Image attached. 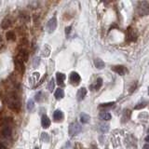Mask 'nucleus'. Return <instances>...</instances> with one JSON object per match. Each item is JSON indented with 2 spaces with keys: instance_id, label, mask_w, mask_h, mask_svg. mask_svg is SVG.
Instances as JSON below:
<instances>
[{
  "instance_id": "nucleus-1",
  "label": "nucleus",
  "mask_w": 149,
  "mask_h": 149,
  "mask_svg": "<svg viewBox=\"0 0 149 149\" xmlns=\"http://www.w3.org/2000/svg\"><path fill=\"white\" fill-rule=\"evenodd\" d=\"M7 105L10 108L11 110L18 112L21 108V102L19 100V97L15 92H12L8 95V100H7Z\"/></svg>"
},
{
  "instance_id": "nucleus-2",
  "label": "nucleus",
  "mask_w": 149,
  "mask_h": 149,
  "mask_svg": "<svg viewBox=\"0 0 149 149\" xmlns=\"http://www.w3.org/2000/svg\"><path fill=\"white\" fill-rule=\"evenodd\" d=\"M137 12L140 16H146L149 14V4L147 1H141L138 4Z\"/></svg>"
},
{
  "instance_id": "nucleus-3",
  "label": "nucleus",
  "mask_w": 149,
  "mask_h": 149,
  "mask_svg": "<svg viewBox=\"0 0 149 149\" xmlns=\"http://www.w3.org/2000/svg\"><path fill=\"white\" fill-rule=\"evenodd\" d=\"M82 130V127L81 125L77 123V122H73L69 125V129H68V132H69V135L71 137L74 136V135H77L79 132H81Z\"/></svg>"
},
{
  "instance_id": "nucleus-4",
  "label": "nucleus",
  "mask_w": 149,
  "mask_h": 149,
  "mask_svg": "<svg viewBox=\"0 0 149 149\" xmlns=\"http://www.w3.org/2000/svg\"><path fill=\"white\" fill-rule=\"evenodd\" d=\"M1 135L6 139H10L12 136V130L8 123H3V127L1 130Z\"/></svg>"
},
{
  "instance_id": "nucleus-5",
  "label": "nucleus",
  "mask_w": 149,
  "mask_h": 149,
  "mask_svg": "<svg viewBox=\"0 0 149 149\" xmlns=\"http://www.w3.org/2000/svg\"><path fill=\"white\" fill-rule=\"evenodd\" d=\"M56 27H57V19H56V16H54L47 23V31L49 33H52L55 31Z\"/></svg>"
},
{
  "instance_id": "nucleus-6",
  "label": "nucleus",
  "mask_w": 149,
  "mask_h": 149,
  "mask_svg": "<svg viewBox=\"0 0 149 149\" xmlns=\"http://www.w3.org/2000/svg\"><path fill=\"white\" fill-rule=\"evenodd\" d=\"M14 64H15V67L20 73H24L25 71V66H24V62H22V60H20L18 57L14 59Z\"/></svg>"
},
{
  "instance_id": "nucleus-7",
  "label": "nucleus",
  "mask_w": 149,
  "mask_h": 149,
  "mask_svg": "<svg viewBox=\"0 0 149 149\" xmlns=\"http://www.w3.org/2000/svg\"><path fill=\"white\" fill-rule=\"evenodd\" d=\"M112 70L116 74H120V76H124L125 74L128 73V69L125 66H123V65H116V66L112 67Z\"/></svg>"
},
{
  "instance_id": "nucleus-8",
  "label": "nucleus",
  "mask_w": 149,
  "mask_h": 149,
  "mask_svg": "<svg viewBox=\"0 0 149 149\" xmlns=\"http://www.w3.org/2000/svg\"><path fill=\"white\" fill-rule=\"evenodd\" d=\"M81 78L80 76L77 73V72H72L70 74V81L73 84V85H78L79 82H80Z\"/></svg>"
},
{
  "instance_id": "nucleus-9",
  "label": "nucleus",
  "mask_w": 149,
  "mask_h": 149,
  "mask_svg": "<svg viewBox=\"0 0 149 149\" xmlns=\"http://www.w3.org/2000/svg\"><path fill=\"white\" fill-rule=\"evenodd\" d=\"M18 58L20 60H22V62L26 63L28 61V59H29V53H28V51L26 49H21L20 52H19Z\"/></svg>"
},
{
  "instance_id": "nucleus-10",
  "label": "nucleus",
  "mask_w": 149,
  "mask_h": 149,
  "mask_svg": "<svg viewBox=\"0 0 149 149\" xmlns=\"http://www.w3.org/2000/svg\"><path fill=\"white\" fill-rule=\"evenodd\" d=\"M87 95V88H80L77 91V101L81 102L82 100H84V98Z\"/></svg>"
},
{
  "instance_id": "nucleus-11",
  "label": "nucleus",
  "mask_w": 149,
  "mask_h": 149,
  "mask_svg": "<svg viewBox=\"0 0 149 149\" xmlns=\"http://www.w3.org/2000/svg\"><path fill=\"white\" fill-rule=\"evenodd\" d=\"M127 37L130 41H135L137 39V34L135 30H133L132 28H129L128 29V32H127Z\"/></svg>"
},
{
  "instance_id": "nucleus-12",
  "label": "nucleus",
  "mask_w": 149,
  "mask_h": 149,
  "mask_svg": "<svg viewBox=\"0 0 149 149\" xmlns=\"http://www.w3.org/2000/svg\"><path fill=\"white\" fill-rule=\"evenodd\" d=\"M50 123H51L50 119L49 118L48 116H46V115L42 116V118H41V125H42V127H43L44 129H48L50 126Z\"/></svg>"
},
{
  "instance_id": "nucleus-13",
  "label": "nucleus",
  "mask_w": 149,
  "mask_h": 149,
  "mask_svg": "<svg viewBox=\"0 0 149 149\" xmlns=\"http://www.w3.org/2000/svg\"><path fill=\"white\" fill-rule=\"evenodd\" d=\"M39 74H40L39 73L35 72V73L33 74L32 76L29 77V83H30V85H31V86H35L36 84V82L38 81V79H39V77H40Z\"/></svg>"
},
{
  "instance_id": "nucleus-14",
  "label": "nucleus",
  "mask_w": 149,
  "mask_h": 149,
  "mask_svg": "<svg viewBox=\"0 0 149 149\" xmlns=\"http://www.w3.org/2000/svg\"><path fill=\"white\" fill-rule=\"evenodd\" d=\"M130 118V110L129 109H125L122 113V116H121V122L126 123Z\"/></svg>"
},
{
  "instance_id": "nucleus-15",
  "label": "nucleus",
  "mask_w": 149,
  "mask_h": 149,
  "mask_svg": "<svg viewBox=\"0 0 149 149\" xmlns=\"http://www.w3.org/2000/svg\"><path fill=\"white\" fill-rule=\"evenodd\" d=\"M66 78V76L63 73H57L56 74V80H57V83L59 85H63V82Z\"/></svg>"
},
{
  "instance_id": "nucleus-16",
  "label": "nucleus",
  "mask_w": 149,
  "mask_h": 149,
  "mask_svg": "<svg viewBox=\"0 0 149 149\" xmlns=\"http://www.w3.org/2000/svg\"><path fill=\"white\" fill-rule=\"evenodd\" d=\"M10 26H11V21L9 20L8 18H5L1 22V27L3 29L6 30V29H8Z\"/></svg>"
},
{
  "instance_id": "nucleus-17",
  "label": "nucleus",
  "mask_w": 149,
  "mask_h": 149,
  "mask_svg": "<svg viewBox=\"0 0 149 149\" xmlns=\"http://www.w3.org/2000/svg\"><path fill=\"white\" fill-rule=\"evenodd\" d=\"M54 96H55V98L57 100L63 99V96H64V91H63V88H57V90H56V91H55V93H54Z\"/></svg>"
},
{
  "instance_id": "nucleus-18",
  "label": "nucleus",
  "mask_w": 149,
  "mask_h": 149,
  "mask_svg": "<svg viewBox=\"0 0 149 149\" xmlns=\"http://www.w3.org/2000/svg\"><path fill=\"white\" fill-rule=\"evenodd\" d=\"M63 112L61 111V110H56L54 111V113H53V118L55 121H60L61 119H63Z\"/></svg>"
},
{
  "instance_id": "nucleus-19",
  "label": "nucleus",
  "mask_w": 149,
  "mask_h": 149,
  "mask_svg": "<svg viewBox=\"0 0 149 149\" xmlns=\"http://www.w3.org/2000/svg\"><path fill=\"white\" fill-rule=\"evenodd\" d=\"M94 65H95V67L99 70H102V69L104 68V61L101 60V59H95L94 60Z\"/></svg>"
},
{
  "instance_id": "nucleus-20",
  "label": "nucleus",
  "mask_w": 149,
  "mask_h": 149,
  "mask_svg": "<svg viewBox=\"0 0 149 149\" xmlns=\"http://www.w3.org/2000/svg\"><path fill=\"white\" fill-rule=\"evenodd\" d=\"M100 118L102 120L108 121L111 119V114L108 113V112H102V113L100 114Z\"/></svg>"
},
{
  "instance_id": "nucleus-21",
  "label": "nucleus",
  "mask_w": 149,
  "mask_h": 149,
  "mask_svg": "<svg viewBox=\"0 0 149 149\" xmlns=\"http://www.w3.org/2000/svg\"><path fill=\"white\" fill-rule=\"evenodd\" d=\"M90 119H91V118H90V116H88V114L83 113V114L80 115V121L82 123L87 124V123L90 122Z\"/></svg>"
},
{
  "instance_id": "nucleus-22",
  "label": "nucleus",
  "mask_w": 149,
  "mask_h": 149,
  "mask_svg": "<svg viewBox=\"0 0 149 149\" xmlns=\"http://www.w3.org/2000/svg\"><path fill=\"white\" fill-rule=\"evenodd\" d=\"M102 79L101 77H99V78L97 79V81H96V84H95V85H94V86H91V88H93L95 91H97V90H99V88L102 87Z\"/></svg>"
},
{
  "instance_id": "nucleus-23",
  "label": "nucleus",
  "mask_w": 149,
  "mask_h": 149,
  "mask_svg": "<svg viewBox=\"0 0 149 149\" xmlns=\"http://www.w3.org/2000/svg\"><path fill=\"white\" fill-rule=\"evenodd\" d=\"M99 130L102 132H106L109 130V125L106 124V123H102L99 125Z\"/></svg>"
},
{
  "instance_id": "nucleus-24",
  "label": "nucleus",
  "mask_w": 149,
  "mask_h": 149,
  "mask_svg": "<svg viewBox=\"0 0 149 149\" xmlns=\"http://www.w3.org/2000/svg\"><path fill=\"white\" fill-rule=\"evenodd\" d=\"M54 88H55V80H54V78H51L48 84V90L50 92H52L54 91Z\"/></svg>"
},
{
  "instance_id": "nucleus-25",
  "label": "nucleus",
  "mask_w": 149,
  "mask_h": 149,
  "mask_svg": "<svg viewBox=\"0 0 149 149\" xmlns=\"http://www.w3.org/2000/svg\"><path fill=\"white\" fill-rule=\"evenodd\" d=\"M115 105V102H106V104H101L99 106L100 109H102V108H111V107H113Z\"/></svg>"
},
{
  "instance_id": "nucleus-26",
  "label": "nucleus",
  "mask_w": 149,
  "mask_h": 149,
  "mask_svg": "<svg viewBox=\"0 0 149 149\" xmlns=\"http://www.w3.org/2000/svg\"><path fill=\"white\" fill-rule=\"evenodd\" d=\"M49 54H50V48L49 46L46 45L44 47L43 50H42V55H43L44 57H48V56H49Z\"/></svg>"
},
{
  "instance_id": "nucleus-27",
  "label": "nucleus",
  "mask_w": 149,
  "mask_h": 149,
  "mask_svg": "<svg viewBox=\"0 0 149 149\" xmlns=\"http://www.w3.org/2000/svg\"><path fill=\"white\" fill-rule=\"evenodd\" d=\"M44 94H43V92L42 91H39V92H37L36 94V96H35V99H36V102H42L44 100Z\"/></svg>"
},
{
  "instance_id": "nucleus-28",
  "label": "nucleus",
  "mask_w": 149,
  "mask_h": 149,
  "mask_svg": "<svg viewBox=\"0 0 149 149\" xmlns=\"http://www.w3.org/2000/svg\"><path fill=\"white\" fill-rule=\"evenodd\" d=\"M6 38L8 40H15V34L12 31H8L6 33Z\"/></svg>"
},
{
  "instance_id": "nucleus-29",
  "label": "nucleus",
  "mask_w": 149,
  "mask_h": 149,
  "mask_svg": "<svg viewBox=\"0 0 149 149\" xmlns=\"http://www.w3.org/2000/svg\"><path fill=\"white\" fill-rule=\"evenodd\" d=\"M34 108H35V102H34V100L30 99L29 101L27 102V110L28 111H32Z\"/></svg>"
},
{
  "instance_id": "nucleus-30",
  "label": "nucleus",
  "mask_w": 149,
  "mask_h": 149,
  "mask_svg": "<svg viewBox=\"0 0 149 149\" xmlns=\"http://www.w3.org/2000/svg\"><path fill=\"white\" fill-rule=\"evenodd\" d=\"M146 104H147V102H140V104H138L137 105H135L134 109H136V110L142 109V108H143V107H146Z\"/></svg>"
},
{
  "instance_id": "nucleus-31",
  "label": "nucleus",
  "mask_w": 149,
  "mask_h": 149,
  "mask_svg": "<svg viewBox=\"0 0 149 149\" xmlns=\"http://www.w3.org/2000/svg\"><path fill=\"white\" fill-rule=\"evenodd\" d=\"M41 139L43 140V141H45V142H49V135H48V133H46V132H43V133H42Z\"/></svg>"
},
{
  "instance_id": "nucleus-32",
  "label": "nucleus",
  "mask_w": 149,
  "mask_h": 149,
  "mask_svg": "<svg viewBox=\"0 0 149 149\" xmlns=\"http://www.w3.org/2000/svg\"><path fill=\"white\" fill-rule=\"evenodd\" d=\"M142 118H144V120H146L148 118V114L146 113V112H144V113H141L139 115V118L142 119Z\"/></svg>"
},
{
  "instance_id": "nucleus-33",
  "label": "nucleus",
  "mask_w": 149,
  "mask_h": 149,
  "mask_svg": "<svg viewBox=\"0 0 149 149\" xmlns=\"http://www.w3.org/2000/svg\"><path fill=\"white\" fill-rule=\"evenodd\" d=\"M39 63H40V60H39V58H35V60H34V68H36V66L37 65L39 64Z\"/></svg>"
},
{
  "instance_id": "nucleus-34",
  "label": "nucleus",
  "mask_w": 149,
  "mask_h": 149,
  "mask_svg": "<svg viewBox=\"0 0 149 149\" xmlns=\"http://www.w3.org/2000/svg\"><path fill=\"white\" fill-rule=\"evenodd\" d=\"M0 149H7L6 146H5V144L1 142H0Z\"/></svg>"
},
{
  "instance_id": "nucleus-35",
  "label": "nucleus",
  "mask_w": 149,
  "mask_h": 149,
  "mask_svg": "<svg viewBox=\"0 0 149 149\" xmlns=\"http://www.w3.org/2000/svg\"><path fill=\"white\" fill-rule=\"evenodd\" d=\"M70 31H71V26H69V27H66V28H65V33H66V34L70 33Z\"/></svg>"
},
{
  "instance_id": "nucleus-36",
  "label": "nucleus",
  "mask_w": 149,
  "mask_h": 149,
  "mask_svg": "<svg viewBox=\"0 0 149 149\" xmlns=\"http://www.w3.org/2000/svg\"><path fill=\"white\" fill-rule=\"evenodd\" d=\"M143 149H149V144H146V146H143Z\"/></svg>"
},
{
  "instance_id": "nucleus-37",
  "label": "nucleus",
  "mask_w": 149,
  "mask_h": 149,
  "mask_svg": "<svg viewBox=\"0 0 149 149\" xmlns=\"http://www.w3.org/2000/svg\"><path fill=\"white\" fill-rule=\"evenodd\" d=\"M146 142L149 143V135H147V136L146 137Z\"/></svg>"
},
{
  "instance_id": "nucleus-38",
  "label": "nucleus",
  "mask_w": 149,
  "mask_h": 149,
  "mask_svg": "<svg viewBox=\"0 0 149 149\" xmlns=\"http://www.w3.org/2000/svg\"><path fill=\"white\" fill-rule=\"evenodd\" d=\"M1 40H2V38H1V36H0V42H1Z\"/></svg>"
},
{
  "instance_id": "nucleus-39",
  "label": "nucleus",
  "mask_w": 149,
  "mask_h": 149,
  "mask_svg": "<svg viewBox=\"0 0 149 149\" xmlns=\"http://www.w3.org/2000/svg\"><path fill=\"white\" fill-rule=\"evenodd\" d=\"M35 149H40V148H38V147H36Z\"/></svg>"
},
{
  "instance_id": "nucleus-40",
  "label": "nucleus",
  "mask_w": 149,
  "mask_h": 149,
  "mask_svg": "<svg viewBox=\"0 0 149 149\" xmlns=\"http://www.w3.org/2000/svg\"><path fill=\"white\" fill-rule=\"evenodd\" d=\"M148 94H149V88H148Z\"/></svg>"
},
{
  "instance_id": "nucleus-41",
  "label": "nucleus",
  "mask_w": 149,
  "mask_h": 149,
  "mask_svg": "<svg viewBox=\"0 0 149 149\" xmlns=\"http://www.w3.org/2000/svg\"><path fill=\"white\" fill-rule=\"evenodd\" d=\"M148 132H149V129H148Z\"/></svg>"
}]
</instances>
